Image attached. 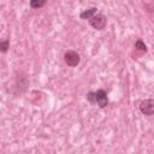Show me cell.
Masks as SVG:
<instances>
[{"label": "cell", "mask_w": 154, "mask_h": 154, "mask_svg": "<svg viewBox=\"0 0 154 154\" xmlns=\"http://www.w3.org/2000/svg\"><path fill=\"white\" fill-rule=\"evenodd\" d=\"M140 111L144 116H154V99H146L140 103Z\"/></svg>", "instance_id": "cell-4"}, {"label": "cell", "mask_w": 154, "mask_h": 154, "mask_svg": "<svg viewBox=\"0 0 154 154\" xmlns=\"http://www.w3.org/2000/svg\"><path fill=\"white\" fill-rule=\"evenodd\" d=\"M87 100L90 103L97 105L100 108H103L107 106L108 103V97H107V93L103 89H99L96 91H89L87 94Z\"/></svg>", "instance_id": "cell-1"}, {"label": "cell", "mask_w": 154, "mask_h": 154, "mask_svg": "<svg viewBox=\"0 0 154 154\" xmlns=\"http://www.w3.org/2000/svg\"><path fill=\"white\" fill-rule=\"evenodd\" d=\"M96 11H97V8H96V7H90V8L85 10V11L81 12L79 17H81L82 19H88V20H89L91 17H94V16L96 14Z\"/></svg>", "instance_id": "cell-5"}, {"label": "cell", "mask_w": 154, "mask_h": 154, "mask_svg": "<svg viewBox=\"0 0 154 154\" xmlns=\"http://www.w3.org/2000/svg\"><path fill=\"white\" fill-rule=\"evenodd\" d=\"M45 5H46V1L45 0H41V1H38V0H31L30 1V7L31 8H40V7L45 6Z\"/></svg>", "instance_id": "cell-7"}, {"label": "cell", "mask_w": 154, "mask_h": 154, "mask_svg": "<svg viewBox=\"0 0 154 154\" xmlns=\"http://www.w3.org/2000/svg\"><path fill=\"white\" fill-rule=\"evenodd\" d=\"M8 48H10V41L8 40H2L0 42V49H1V52L2 53H6L8 51Z\"/></svg>", "instance_id": "cell-8"}, {"label": "cell", "mask_w": 154, "mask_h": 154, "mask_svg": "<svg viewBox=\"0 0 154 154\" xmlns=\"http://www.w3.org/2000/svg\"><path fill=\"white\" fill-rule=\"evenodd\" d=\"M89 24L95 30H102L107 24V18L102 13H96L94 17H91L89 19Z\"/></svg>", "instance_id": "cell-3"}, {"label": "cell", "mask_w": 154, "mask_h": 154, "mask_svg": "<svg viewBox=\"0 0 154 154\" xmlns=\"http://www.w3.org/2000/svg\"><path fill=\"white\" fill-rule=\"evenodd\" d=\"M135 48L140 52H147V46L144 45V42L142 40H137L135 42Z\"/></svg>", "instance_id": "cell-6"}, {"label": "cell", "mask_w": 154, "mask_h": 154, "mask_svg": "<svg viewBox=\"0 0 154 154\" xmlns=\"http://www.w3.org/2000/svg\"><path fill=\"white\" fill-rule=\"evenodd\" d=\"M79 60H81V57L76 51H71L70 49V51H66L64 53V61L70 67L77 66L79 64Z\"/></svg>", "instance_id": "cell-2"}]
</instances>
